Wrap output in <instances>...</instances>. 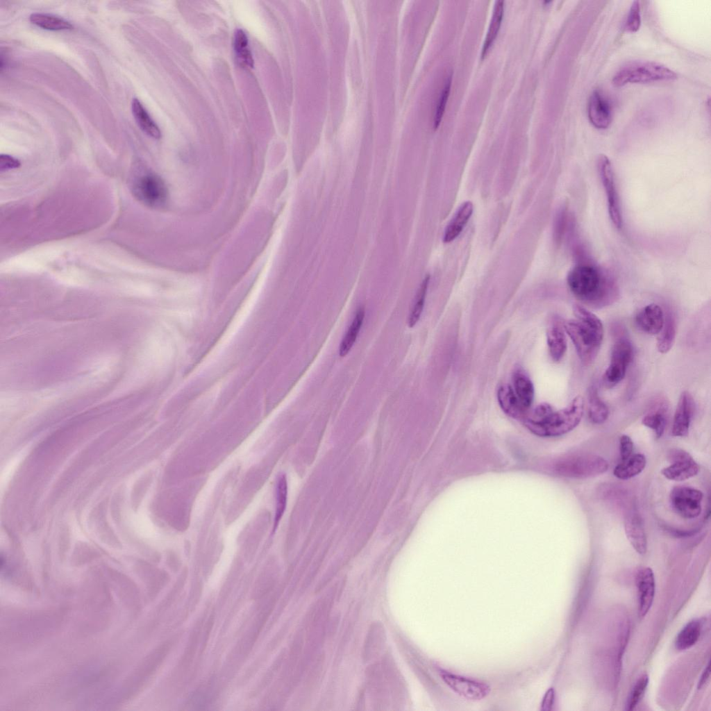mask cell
Segmentation results:
<instances>
[{"label": "cell", "instance_id": "obj_27", "mask_svg": "<svg viewBox=\"0 0 711 711\" xmlns=\"http://www.w3.org/2000/svg\"><path fill=\"white\" fill-rule=\"evenodd\" d=\"M676 334V324L674 317L671 313L664 316L663 326L658 334L657 349L661 353H666L670 351L675 341Z\"/></svg>", "mask_w": 711, "mask_h": 711}, {"label": "cell", "instance_id": "obj_21", "mask_svg": "<svg viewBox=\"0 0 711 711\" xmlns=\"http://www.w3.org/2000/svg\"><path fill=\"white\" fill-rule=\"evenodd\" d=\"M512 381L514 392L527 412L531 408L534 400L533 384L530 378L521 369L515 371Z\"/></svg>", "mask_w": 711, "mask_h": 711}, {"label": "cell", "instance_id": "obj_15", "mask_svg": "<svg viewBox=\"0 0 711 711\" xmlns=\"http://www.w3.org/2000/svg\"><path fill=\"white\" fill-rule=\"evenodd\" d=\"M588 117L594 126L607 128L612 121V111L607 99L599 90L594 91L589 99Z\"/></svg>", "mask_w": 711, "mask_h": 711}, {"label": "cell", "instance_id": "obj_28", "mask_svg": "<svg viewBox=\"0 0 711 711\" xmlns=\"http://www.w3.org/2000/svg\"><path fill=\"white\" fill-rule=\"evenodd\" d=\"M29 19L33 24L50 31L68 30L73 28V25L67 20L47 13H33L30 15Z\"/></svg>", "mask_w": 711, "mask_h": 711}, {"label": "cell", "instance_id": "obj_9", "mask_svg": "<svg viewBox=\"0 0 711 711\" xmlns=\"http://www.w3.org/2000/svg\"><path fill=\"white\" fill-rule=\"evenodd\" d=\"M598 169L601 181L607 194L608 213L614 225L620 228L622 224L621 214L611 162L605 155L598 159Z\"/></svg>", "mask_w": 711, "mask_h": 711}, {"label": "cell", "instance_id": "obj_37", "mask_svg": "<svg viewBox=\"0 0 711 711\" xmlns=\"http://www.w3.org/2000/svg\"><path fill=\"white\" fill-rule=\"evenodd\" d=\"M19 166L20 162L17 158L7 154H1L0 156L1 172L15 169Z\"/></svg>", "mask_w": 711, "mask_h": 711}, {"label": "cell", "instance_id": "obj_20", "mask_svg": "<svg viewBox=\"0 0 711 711\" xmlns=\"http://www.w3.org/2000/svg\"><path fill=\"white\" fill-rule=\"evenodd\" d=\"M473 208L471 201H466L458 208L445 229L443 238L445 243L453 241L460 235L472 215Z\"/></svg>", "mask_w": 711, "mask_h": 711}, {"label": "cell", "instance_id": "obj_35", "mask_svg": "<svg viewBox=\"0 0 711 711\" xmlns=\"http://www.w3.org/2000/svg\"><path fill=\"white\" fill-rule=\"evenodd\" d=\"M641 25L640 7L638 1H634L629 10L624 28L627 32L637 31Z\"/></svg>", "mask_w": 711, "mask_h": 711}, {"label": "cell", "instance_id": "obj_13", "mask_svg": "<svg viewBox=\"0 0 711 711\" xmlns=\"http://www.w3.org/2000/svg\"><path fill=\"white\" fill-rule=\"evenodd\" d=\"M694 405L691 394L687 391H683L680 396L674 417L671 430L674 436L685 437L688 434Z\"/></svg>", "mask_w": 711, "mask_h": 711}, {"label": "cell", "instance_id": "obj_19", "mask_svg": "<svg viewBox=\"0 0 711 711\" xmlns=\"http://www.w3.org/2000/svg\"><path fill=\"white\" fill-rule=\"evenodd\" d=\"M497 399L501 408L508 416L520 421L523 420L526 410L510 385L505 383L498 388Z\"/></svg>", "mask_w": 711, "mask_h": 711}, {"label": "cell", "instance_id": "obj_4", "mask_svg": "<svg viewBox=\"0 0 711 711\" xmlns=\"http://www.w3.org/2000/svg\"><path fill=\"white\" fill-rule=\"evenodd\" d=\"M132 190L138 201L153 208L164 206L168 199V190L164 181L150 171L142 172L134 178Z\"/></svg>", "mask_w": 711, "mask_h": 711}, {"label": "cell", "instance_id": "obj_16", "mask_svg": "<svg viewBox=\"0 0 711 711\" xmlns=\"http://www.w3.org/2000/svg\"><path fill=\"white\" fill-rule=\"evenodd\" d=\"M642 423L655 433L657 438L662 437L667 424V416L669 410L667 400L664 397H656L651 402Z\"/></svg>", "mask_w": 711, "mask_h": 711}, {"label": "cell", "instance_id": "obj_8", "mask_svg": "<svg viewBox=\"0 0 711 711\" xmlns=\"http://www.w3.org/2000/svg\"><path fill=\"white\" fill-rule=\"evenodd\" d=\"M701 491L687 486H676L669 494L670 505L673 510L685 519H694L701 512Z\"/></svg>", "mask_w": 711, "mask_h": 711}, {"label": "cell", "instance_id": "obj_2", "mask_svg": "<svg viewBox=\"0 0 711 711\" xmlns=\"http://www.w3.org/2000/svg\"><path fill=\"white\" fill-rule=\"evenodd\" d=\"M573 309L576 319L565 321L563 326L581 362L588 365L594 361L600 350L603 326L601 319L584 306L577 304Z\"/></svg>", "mask_w": 711, "mask_h": 711}, {"label": "cell", "instance_id": "obj_24", "mask_svg": "<svg viewBox=\"0 0 711 711\" xmlns=\"http://www.w3.org/2000/svg\"><path fill=\"white\" fill-rule=\"evenodd\" d=\"M646 465V459L644 455L636 453L617 465L614 469L613 474L619 479H630L640 474Z\"/></svg>", "mask_w": 711, "mask_h": 711}, {"label": "cell", "instance_id": "obj_33", "mask_svg": "<svg viewBox=\"0 0 711 711\" xmlns=\"http://www.w3.org/2000/svg\"><path fill=\"white\" fill-rule=\"evenodd\" d=\"M287 499V481L285 475L279 477L276 488V510L274 519V528L277 526L281 519L286 505Z\"/></svg>", "mask_w": 711, "mask_h": 711}, {"label": "cell", "instance_id": "obj_6", "mask_svg": "<svg viewBox=\"0 0 711 711\" xmlns=\"http://www.w3.org/2000/svg\"><path fill=\"white\" fill-rule=\"evenodd\" d=\"M609 467L603 457L591 454H575L564 458L560 463L559 472L568 477L587 478L605 472Z\"/></svg>", "mask_w": 711, "mask_h": 711}, {"label": "cell", "instance_id": "obj_29", "mask_svg": "<svg viewBox=\"0 0 711 711\" xmlns=\"http://www.w3.org/2000/svg\"><path fill=\"white\" fill-rule=\"evenodd\" d=\"M234 50L236 60L242 67L252 68L253 58L249 47L248 38L242 29H237L234 35Z\"/></svg>", "mask_w": 711, "mask_h": 711}, {"label": "cell", "instance_id": "obj_26", "mask_svg": "<svg viewBox=\"0 0 711 711\" xmlns=\"http://www.w3.org/2000/svg\"><path fill=\"white\" fill-rule=\"evenodd\" d=\"M365 308L360 307L344 336L339 348V355L341 357L346 356L353 347L357 337L361 329L365 318Z\"/></svg>", "mask_w": 711, "mask_h": 711}, {"label": "cell", "instance_id": "obj_39", "mask_svg": "<svg viewBox=\"0 0 711 711\" xmlns=\"http://www.w3.org/2000/svg\"><path fill=\"white\" fill-rule=\"evenodd\" d=\"M710 662H708V663L706 667L705 668V669H704V671H703V674H702V675H701V676L700 678V680L699 681V683H698V689H701L702 687H704V685L706 684V683L708 682V679L710 678Z\"/></svg>", "mask_w": 711, "mask_h": 711}, {"label": "cell", "instance_id": "obj_22", "mask_svg": "<svg viewBox=\"0 0 711 711\" xmlns=\"http://www.w3.org/2000/svg\"><path fill=\"white\" fill-rule=\"evenodd\" d=\"M587 413L589 420L596 424L604 423L609 417V409L600 398L595 385L588 389Z\"/></svg>", "mask_w": 711, "mask_h": 711}, {"label": "cell", "instance_id": "obj_34", "mask_svg": "<svg viewBox=\"0 0 711 711\" xmlns=\"http://www.w3.org/2000/svg\"><path fill=\"white\" fill-rule=\"evenodd\" d=\"M451 79H452L451 74H450L449 76H448L446 77V81L444 82V87H443V88H442V90L441 91L440 97L438 99V101H437V106H436L435 112V115H434V122L433 123H434L435 128H437V126H439V124H440V123L441 122V119L442 118L443 114L444 112V110H445V108H446V102H447V100H448V98H449V96L450 90H451Z\"/></svg>", "mask_w": 711, "mask_h": 711}, {"label": "cell", "instance_id": "obj_36", "mask_svg": "<svg viewBox=\"0 0 711 711\" xmlns=\"http://www.w3.org/2000/svg\"><path fill=\"white\" fill-rule=\"evenodd\" d=\"M619 450L621 461L629 458L633 451V442L627 435H622L619 438Z\"/></svg>", "mask_w": 711, "mask_h": 711}, {"label": "cell", "instance_id": "obj_10", "mask_svg": "<svg viewBox=\"0 0 711 711\" xmlns=\"http://www.w3.org/2000/svg\"><path fill=\"white\" fill-rule=\"evenodd\" d=\"M671 465L662 470V475L669 480L683 481L695 476L699 466L692 455L680 449H671L668 455Z\"/></svg>", "mask_w": 711, "mask_h": 711}, {"label": "cell", "instance_id": "obj_12", "mask_svg": "<svg viewBox=\"0 0 711 711\" xmlns=\"http://www.w3.org/2000/svg\"><path fill=\"white\" fill-rule=\"evenodd\" d=\"M638 593V615L644 617L649 611L655 595V578L650 567L639 569L636 575Z\"/></svg>", "mask_w": 711, "mask_h": 711}, {"label": "cell", "instance_id": "obj_5", "mask_svg": "<svg viewBox=\"0 0 711 711\" xmlns=\"http://www.w3.org/2000/svg\"><path fill=\"white\" fill-rule=\"evenodd\" d=\"M584 401L578 395L564 408L555 410L546 420L541 437H556L575 428L583 415Z\"/></svg>", "mask_w": 711, "mask_h": 711}, {"label": "cell", "instance_id": "obj_23", "mask_svg": "<svg viewBox=\"0 0 711 711\" xmlns=\"http://www.w3.org/2000/svg\"><path fill=\"white\" fill-rule=\"evenodd\" d=\"M131 108L134 118L140 129L149 136L159 139L161 137L160 128L137 99H133Z\"/></svg>", "mask_w": 711, "mask_h": 711}, {"label": "cell", "instance_id": "obj_11", "mask_svg": "<svg viewBox=\"0 0 711 711\" xmlns=\"http://www.w3.org/2000/svg\"><path fill=\"white\" fill-rule=\"evenodd\" d=\"M440 673L442 680L453 692L468 700H481L490 692V686L484 683L451 674L443 669H441Z\"/></svg>", "mask_w": 711, "mask_h": 711}, {"label": "cell", "instance_id": "obj_7", "mask_svg": "<svg viewBox=\"0 0 711 711\" xmlns=\"http://www.w3.org/2000/svg\"><path fill=\"white\" fill-rule=\"evenodd\" d=\"M633 357L630 342L624 337L617 339L612 346L610 363L603 374V382L607 386L613 387L623 380Z\"/></svg>", "mask_w": 711, "mask_h": 711}, {"label": "cell", "instance_id": "obj_30", "mask_svg": "<svg viewBox=\"0 0 711 711\" xmlns=\"http://www.w3.org/2000/svg\"><path fill=\"white\" fill-rule=\"evenodd\" d=\"M503 9L504 1H496L494 4L491 21L482 48L481 56L483 58L487 54L490 47L494 42L498 34L503 19Z\"/></svg>", "mask_w": 711, "mask_h": 711}, {"label": "cell", "instance_id": "obj_31", "mask_svg": "<svg viewBox=\"0 0 711 711\" xmlns=\"http://www.w3.org/2000/svg\"><path fill=\"white\" fill-rule=\"evenodd\" d=\"M428 283L429 276H427L421 283L416 294L415 302L408 319V326L410 328L415 326L420 319L424 307Z\"/></svg>", "mask_w": 711, "mask_h": 711}, {"label": "cell", "instance_id": "obj_25", "mask_svg": "<svg viewBox=\"0 0 711 711\" xmlns=\"http://www.w3.org/2000/svg\"><path fill=\"white\" fill-rule=\"evenodd\" d=\"M702 626V621L700 619H696L688 622L676 638V648L683 651L694 646L700 637Z\"/></svg>", "mask_w": 711, "mask_h": 711}, {"label": "cell", "instance_id": "obj_14", "mask_svg": "<svg viewBox=\"0 0 711 711\" xmlns=\"http://www.w3.org/2000/svg\"><path fill=\"white\" fill-rule=\"evenodd\" d=\"M626 535L633 549L640 555L646 553L647 540L641 516L635 510H629L624 519Z\"/></svg>", "mask_w": 711, "mask_h": 711}, {"label": "cell", "instance_id": "obj_32", "mask_svg": "<svg viewBox=\"0 0 711 711\" xmlns=\"http://www.w3.org/2000/svg\"><path fill=\"white\" fill-rule=\"evenodd\" d=\"M649 683V677L646 674L642 675L636 682L632 689L626 703V710H633L644 696Z\"/></svg>", "mask_w": 711, "mask_h": 711}, {"label": "cell", "instance_id": "obj_38", "mask_svg": "<svg viewBox=\"0 0 711 711\" xmlns=\"http://www.w3.org/2000/svg\"><path fill=\"white\" fill-rule=\"evenodd\" d=\"M555 698L553 688H550L546 692L541 704L542 710H551L552 709Z\"/></svg>", "mask_w": 711, "mask_h": 711}, {"label": "cell", "instance_id": "obj_18", "mask_svg": "<svg viewBox=\"0 0 711 711\" xmlns=\"http://www.w3.org/2000/svg\"><path fill=\"white\" fill-rule=\"evenodd\" d=\"M546 340L549 354L554 362H559L567 351V339L563 323L554 318L546 331Z\"/></svg>", "mask_w": 711, "mask_h": 711}, {"label": "cell", "instance_id": "obj_3", "mask_svg": "<svg viewBox=\"0 0 711 711\" xmlns=\"http://www.w3.org/2000/svg\"><path fill=\"white\" fill-rule=\"evenodd\" d=\"M677 74L667 67L652 61H630L615 73L612 84L621 87L628 83H648L656 81H672Z\"/></svg>", "mask_w": 711, "mask_h": 711}, {"label": "cell", "instance_id": "obj_17", "mask_svg": "<svg viewBox=\"0 0 711 711\" xmlns=\"http://www.w3.org/2000/svg\"><path fill=\"white\" fill-rule=\"evenodd\" d=\"M664 315L662 308L651 303L640 309L635 316V323L643 332L658 335L664 324Z\"/></svg>", "mask_w": 711, "mask_h": 711}, {"label": "cell", "instance_id": "obj_1", "mask_svg": "<svg viewBox=\"0 0 711 711\" xmlns=\"http://www.w3.org/2000/svg\"><path fill=\"white\" fill-rule=\"evenodd\" d=\"M567 284L578 300L592 308L610 306L617 299L614 283L592 266L578 265L572 268L567 276Z\"/></svg>", "mask_w": 711, "mask_h": 711}]
</instances>
